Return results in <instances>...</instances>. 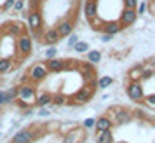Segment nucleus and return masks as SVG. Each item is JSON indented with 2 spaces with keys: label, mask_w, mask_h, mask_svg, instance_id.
I'll return each instance as SVG.
<instances>
[{
  "label": "nucleus",
  "mask_w": 155,
  "mask_h": 143,
  "mask_svg": "<svg viewBox=\"0 0 155 143\" xmlns=\"http://www.w3.org/2000/svg\"><path fill=\"white\" fill-rule=\"evenodd\" d=\"M37 87L30 82H25L21 86H18V100H16V105L23 110L26 108H31L33 103H35V98H37Z\"/></svg>",
  "instance_id": "nucleus-1"
},
{
  "label": "nucleus",
  "mask_w": 155,
  "mask_h": 143,
  "mask_svg": "<svg viewBox=\"0 0 155 143\" xmlns=\"http://www.w3.org/2000/svg\"><path fill=\"white\" fill-rule=\"evenodd\" d=\"M40 128L42 126H35V128H30V129H19L12 136V141L11 143H33V141H37L45 133V129H40Z\"/></svg>",
  "instance_id": "nucleus-2"
},
{
  "label": "nucleus",
  "mask_w": 155,
  "mask_h": 143,
  "mask_svg": "<svg viewBox=\"0 0 155 143\" xmlns=\"http://www.w3.org/2000/svg\"><path fill=\"white\" fill-rule=\"evenodd\" d=\"M96 93V87H91V86H82L78 89L77 93L70 96L68 101H66V105H71V107H80V105H85V103H89L92 100V96Z\"/></svg>",
  "instance_id": "nucleus-3"
},
{
  "label": "nucleus",
  "mask_w": 155,
  "mask_h": 143,
  "mask_svg": "<svg viewBox=\"0 0 155 143\" xmlns=\"http://www.w3.org/2000/svg\"><path fill=\"white\" fill-rule=\"evenodd\" d=\"M108 114L112 115L110 119H112L113 126H126V124H129V122H133V112L129 110V108L126 107H113L108 110Z\"/></svg>",
  "instance_id": "nucleus-4"
},
{
  "label": "nucleus",
  "mask_w": 155,
  "mask_h": 143,
  "mask_svg": "<svg viewBox=\"0 0 155 143\" xmlns=\"http://www.w3.org/2000/svg\"><path fill=\"white\" fill-rule=\"evenodd\" d=\"M14 49L18 51V54L21 58H26L31 54V51H33V38L25 32L23 35H19L18 38H16V45Z\"/></svg>",
  "instance_id": "nucleus-5"
},
{
  "label": "nucleus",
  "mask_w": 155,
  "mask_h": 143,
  "mask_svg": "<svg viewBox=\"0 0 155 143\" xmlns=\"http://www.w3.org/2000/svg\"><path fill=\"white\" fill-rule=\"evenodd\" d=\"M47 75H49V72L45 68V63H35L31 65L26 72V79L31 82V84H35V82H42V80L47 79Z\"/></svg>",
  "instance_id": "nucleus-6"
},
{
  "label": "nucleus",
  "mask_w": 155,
  "mask_h": 143,
  "mask_svg": "<svg viewBox=\"0 0 155 143\" xmlns=\"http://www.w3.org/2000/svg\"><path fill=\"white\" fill-rule=\"evenodd\" d=\"M70 66H73V61L70 59H63V58L45 59V68L49 73H61V72H66Z\"/></svg>",
  "instance_id": "nucleus-7"
},
{
  "label": "nucleus",
  "mask_w": 155,
  "mask_h": 143,
  "mask_svg": "<svg viewBox=\"0 0 155 143\" xmlns=\"http://www.w3.org/2000/svg\"><path fill=\"white\" fill-rule=\"evenodd\" d=\"M126 93L129 96V100L134 101V103H141L143 96H145V89H143V84L141 82H136V80H129L126 86Z\"/></svg>",
  "instance_id": "nucleus-8"
},
{
  "label": "nucleus",
  "mask_w": 155,
  "mask_h": 143,
  "mask_svg": "<svg viewBox=\"0 0 155 143\" xmlns=\"http://www.w3.org/2000/svg\"><path fill=\"white\" fill-rule=\"evenodd\" d=\"M26 25H28V30H40L44 25V14L40 9H37V11H28V14H26Z\"/></svg>",
  "instance_id": "nucleus-9"
},
{
  "label": "nucleus",
  "mask_w": 155,
  "mask_h": 143,
  "mask_svg": "<svg viewBox=\"0 0 155 143\" xmlns=\"http://www.w3.org/2000/svg\"><path fill=\"white\" fill-rule=\"evenodd\" d=\"M0 30H2L4 35H9V37H12V38H18L19 35H23V33L26 32L21 23H16V21H11V23H7V25H4Z\"/></svg>",
  "instance_id": "nucleus-10"
},
{
  "label": "nucleus",
  "mask_w": 155,
  "mask_h": 143,
  "mask_svg": "<svg viewBox=\"0 0 155 143\" xmlns=\"http://www.w3.org/2000/svg\"><path fill=\"white\" fill-rule=\"evenodd\" d=\"M138 19V14H136V11L134 9H122L120 11V18H119V23L122 28H129V26H133L134 23Z\"/></svg>",
  "instance_id": "nucleus-11"
},
{
  "label": "nucleus",
  "mask_w": 155,
  "mask_h": 143,
  "mask_svg": "<svg viewBox=\"0 0 155 143\" xmlns=\"http://www.w3.org/2000/svg\"><path fill=\"white\" fill-rule=\"evenodd\" d=\"M122 26H120V23L119 21H103L101 23V26H99V33H105V35H112V37H115V35H119L120 32H122Z\"/></svg>",
  "instance_id": "nucleus-12"
},
{
  "label": "nucleus",
  "mask_w": 155,
  "mask_h": 143,
  "mask_svg": "<svg viewBox=\"0 0 155 143\" xmlns=\"http://www.w3.org/2000/svg\"><path fill=\"white\" fill-rule=\"evenodd\" d=\"M54 28H56L58 35L61 37V38H66L70 33H73V30H75V21H73V19H63V21L58 23Z\"/></svg>",
  "instance_id": "nucleus-13"
},
{
  "label": "nucleus",
  "mask_w": 155,
  "mask_h": 143,
  "mask_svg": "<svg viewBox=\"0 0 155 143\" xmlns=\"http://www.w3.org/2000/svg\"><path fill=\"white\" fill-rule=\"evenodd\" d=\"M98 11H99L98 0H84L82 12H84V16H85L87 21H91L92 18H96V16H98Z\"/></svg>",
  "instance_id": "nucleus-14"
},
{
  "label": "nucleus",
  "mask_w": 155,
  "mask_h": 143,
  "mask_svg": "<svg viewBox=\"0 0 155 143\" xmlns=\"http://www.w3.org/2000/svg\"><path fill=\"white\" fill-rule=\"evenodd\" d=\"M40 40H42V42L47 45V47H49V45H58V42L61 40V37L58 35L56 28H47L45 32H42Z\"/></svg>",
  "instance_id": "nucleus-15"
},
{
  "label": "nucleus",
  "mask_w": 155,
  "mask_h": 143,
  "mask_svg": "<svg viewBox=\"0 0 155 143\" xmlns=\"http://www.w3.org/2000/svg\"><path fill=\"white\" fill-rule=\"evenodd\" d=\"M113 128V122L110 119V115H101L94 121V129H96V135L103 133V131H110Z\"/></svg>",
  "instance_id": "nucleus-16"
},
{
  "label": "nucleus",
  "mask_w": 155,
  "mask_h": 143,
  "mask_svg": "<svg viewBox=\"0 0 155 143\" xmlns=\"http://www.w3.org/2000/svg\"><path fill=\"white\" fill-rule=\"evenodd\" d=\"M78 70H80L82 77H84L85 84H89V82H92V80L98 79V77H96V70H94V66H92L91 63H87V61H85L84 65H78Z\"/></svg>",
  "instance_id": "nucleus-17"
},
{
  "label": "nucleus",
  "mask_w": 155,
  "mask_h": 143,
  "mask_svg": "<svg viewBox=\"0 0 155 143\" xmlns=\"http://www.w3.org/2000/svg\"><path fill=\"white\" fill-rule=\"evenodd\" d=\"M51 101H52V93H49V91H44V93L37 94L35 103H33V105H35V107H38V108H42V107H49Z\"/></svg>",
  "instance_id": "nucleus-18"
},
{
  "label": "nucleus",
  "mask_w": 155,
  "mask_h": 143,
  "mask_svg": "<svg viewBox=\"0 0 155 143\" xmlns=\"http://www.w3.org/2000/svg\"><path fill=\"white\" fill-rule=\"evenodd\" d=\"M16 66L12 58H0V75H5Z\"/></svg>",
  "instance_id": "nucleus-19"
},
{
  "label": "nucleus",
  "mask_w": 155,
  "mask_h": 143,
  "mask_svg": "<svg viewBox=\"0 0 155 143\" xmlns=\"http://www.w3.org/2000/svg\"><path fill=\"white\" fill-rule=\"evenodd\" d=\"M101 58H103V54H101V51H98V49H89L85 52V61L91 63V65H98L99 61H101Z\"/></svg>",
  "instance_id": "nucleus-20"
},
{
  "label": "nucleus",
  "mask_w": 155,
  "mask_h": 143,
  "mask_svg": "<svg viewBox=\"0 0 155 143\" xmlns=\"http://www.w3.org/2000/svg\"><path fill=\"white\" fill-rule=\"evenodd\" d=\"M96 143H115V136H113L112 129L110 131H103L96 135Z\"/></svg>",
  "instance_id": "nucleus-21"
},
{
  "label": "nucleus",
  "mask_w": 155,
  "mask_h": 143,
  "mask_svg": "<svg viewBox=\"0 0 155 143\" xmlns=\"http://www.w3.org/2000/svg\"><path fill=\"white\" fill-rule=\"evenodd\" d=\"M16 100H18V86H12L5 91V105H12L16 103Z\"/></svg>",
  "instance_id": "nucleus-22"
},
{
  "label": "nucleus",
  "mask_w": 155,
  "mask_h": 143,
  "mask_svg": "<svg viewBox=\"0 0 155 143\" xmlns=\"http://www.w3.org/2000/svg\"><path fill=\"white\" fill-rule=\"evenodd\" d=\"M141 70H143V63H141V65H136V66H133L131 70L127 72V80H136V82H140Z\"/></svg>",
  "instance_id": "nucleus-23"
},
{
  "label": "nucleus",
  "mask_w": 155,
  "mask_h": 143,
  "mask_svg": "<svg viewBox=\"0 0 155 143\" xmlns=\"http://www.w3.org/2000/svg\"><path fill=\"white\" fill-rule=\"evenodd\" d=\"M96 86H98V89H108L110 86H113V77H110V75L99 77V79L96 80Z\"/></svg>",
  "instance_id": "nucleus-24"
},
{
  "label": "nucleus",
  "mask_w": 155,
  "mask_h": 143,
  "mask_svg": "<svg viewBox=\"0 0 155 143\" xmlns=\"http://www.w3.org/2000/svg\"><path fill=\"white\" fill-rule=\"evenodd\" d=\"M66 101H68V96H64L63 93H56V94H52L51 105H54V107H64Z\"/></svg>",
  "instance_id": "nucleus-25"
},
{
  "label": "nucleus",
  "mask_w": 155,
  "mask_h": 143,
  "mask_svg": "<svg viewBox=\"0 0 155 143\" xmlns=\"http://www.w3.org/2000/svg\"><path fill=\"white\" fill-rule=\"evenodd\" d=\"M141 105L148 107V110H150V112H152V110H155V94H148V96H143V100H141Z\"/></svg>",
  "instance_id": "nucleus-26"
},
{
  "label": "nucleus",
  "mask_w": 155,
  "mask_h": 143,
  "mask_svg": "<svg viewBox=\"0 0 155 143\" xmlns=\"http://www.w3.org/2000/svg\"><path fill=\"white\" fill-rule=\"evenodd\" d=\"M73 51L78 52V54H85L89 51V44L85 42V40H77V44L73 45Z\"/></svg>",
  "instance_id": "nucleus-27"
},
{
  "label": "nucleus",
  "mask_w": 155,
  "mask_h": 143,
  "mask_svg": "<svg viewBox=\"0 0 155 143\" xmlns=\"http://www.w3.org/2000/svg\"><path fill=\"white\" fill-rule=\"evenodd\" d=\"M44 58L45 59H52V58H58V47L56 45H49L45 52H44Z\"/></svg>",
  "instance_id": "nucleus-28"
},
{
  "label": "nucleus",
  "mask_w": 155,
  "mask_h": 143,
  "mask_svg": "<svg viewBox=\"0 0 155 143\" xmlns=\"http://www.w3.org/2000/svg\"><path fill=\"white\" fill-rule=\"evenodd\" d=\"M68 40H66V45H68V49H73V45L77 44V40H78V35L73 32V33H70V35L66 37Z\"/></svg>",
  "instance_id": "nucleus-29"
},
{
  "label": "nucleus",
  "mask_w": 155,
  "mask_h": 143,
  "mask_svg": "<svg viewBox=\"0 0 155 143\" xmlns=\"http://www.w3.org/2000/svg\"><path fill=\"white\" fill-rule=\"evenodd\" d=\"M138 4H140L138 0H122V5H124L122 9H136Z\"/></svg>",
  "instance_id": "nucleus-30"
},
{
  "label": "nucleus",
  "mask_w": 155,
  "mask_h": 143,
  "mask_svg": "<svg viewBox=\"0 0 155 143\" xmlns=\"http://www.w3.org/2000/svg\"><path fill=\"white\" fill-rule=\"evenodd\" d=\"M101 23H103V19H101L99 16H96V18H92L91 21H89V25H91L92 28H94L96 32H98V30H99V26H101Z\"/></svg>",
  "instance_id": "nucleus-31"
},
{
  "label": "nucleus",
  "mask_w": 155,
  "mask_h": 143,
  "mask_svg": "<svg viewBox=\"0 0 155 143\" xmlns=\"http://www.w3.org/2000/svg\"><path fill=\"white\" fill-rule=\"evenodd\" d=\"M147 2H141V4H138V5H136V9H134V11H136V14L138 16H143L145 14V12H147Z\"/></svg>",
  "instance_id": "nucleus-32"
},
{
  "label": "nucleus",
  "mask_w": 155,
  "mask_h": 143,
  "mask_svg": "<svg viewBox=\"0 0 155 143\" xmlns=\"http://www.w3.org/2000/svg\"><path fill=\"white\" fill-rule=\"evenodd\" d=\"M25 4H26V0H16L14 5H12V9H14L16 12H21L23 9H25Z\"/></svg>",
  "instance_id": "nucleus-33"
},
{
  "label": "nucleus",
  "mask_w": 155,
  "mask_h": 143,
  "mask_svg": "<svg viewBox=\"0 0 155 143\" xmlns=\"http://www.w3.org/2000/svg\"><path fill=\"white\" fill-rule=\"evenodd\" d=\"M14 2H16V0H5V2L0 5V11H4V12H5V11H11L12 5H14Z\"/></svg>",
  "instance_id": "nucleus-34"
},
{
  "label": "nucleus",
  "mask_w": 155,
  "mask_h": 143,
  "mask_svg": "<svg viewBox=\"0 0 155 143\" xmlns=\"http://www.w3.org/2000/svg\"><path fill=\"white\" fill-rule=\"evenodd\" d=\"M94 121L96 119H92V117H89V119H85L84 122H82V128L87 131V129H91V128H94Z\"/></svg>",
  "instance_id": "nucleus-35"
},
{
  "label": "nucleus",
  "mask_w": 155,
  "mask_h": 143,
  "mask_svg": "<svg viewBox=\"0 0 155 143\" xmlns=\"http://www.w3.org/2000/svg\"><path fill=\"white\" fill-rule=\"evenodd\" d=\"M42 5V0H30V11H37Z\"/></svg>",
  "instance_id": "nucleus-36"
},
{
  "label": "nucleus",
  "mask_w": 155,
  "mask_h": 143,
  "mask_svg": "<svg viewBox=\"0 0 155 143\" xmlns=\"http://www.w3.org/2000/svg\"><path fill=\"white\" fill-rule=\"evenodd\" d=\"M38 115H40V117H49L51 112L47 110V107H42V108H40V112H38Z\"/></svg>",
  "instance_id": "nucleus-37"
},
{
  "label": "nucleus",
  "mask_w": 155,
  "mask_h": 143,
  "mask_svg": "<svg viewBox=\"0 0 155 143\" xmlns=\"http://www.w3.org/2000/svg\"><path fill=\"white\" fill-rule=\"evenodd\" d=\"M0 107H5V91L0 89Z\"/></svg>",
  "instance_id": "nucleus-38"
},
{
  "label": "nucleus",
  "mask_w": 155,
  "mask_h": 143,
  "mask_svg": "<svg viewBox=\"0 0 155 143\" xmlns=\"http://www.w3.org/2000/svg\"><path fill=\"white\" fill-rule=\"evenodd\" d=\"M112 38H113L112 35H105V33H101V40H103V42H110Z\"/></svg>",
  "instance_id": "nucleus-39"
},
{
  "label": "nucleus",
  "mask_w": 155,
  "mask_h": 143,
  "mask_svg": "<svg viewBox=\"0 0 155 143\" xmlns=\"http://www.w3.org/2000/svg\"><path fill=\"white\" fill-rule=\"evenodd\" d=\"M2 40H4V33H2V30H0V49H2Z\"/></svg>",
  "instance_id": "nucleus-40"
}]
</instances>
